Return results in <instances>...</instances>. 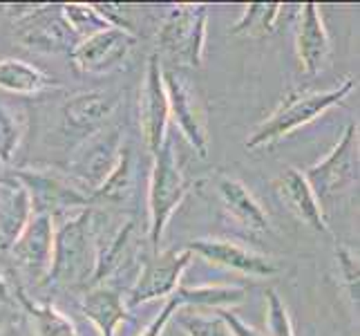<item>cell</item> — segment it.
<instances>
[{
	"instance_id": "obj_30",
	"label": "cell",
	"mask_w": 360,
	"mask_h": 336,
	"mask_svg": "<svg viewBox=\"0 0 360 336\" xmlns=\"http://www.w3.org/2000/svg\"><path fill=\"white\" fill-rule=\"evenodd\" d=\"M266 336H295L289 309L276 290H266Z\"/></svg>"
},
{
	"instance_id": "obj_35",
	"label": "cell",
	"mask_w": 360,
	"mask_h": 336,
	"mask_svg": "<svg viewBox=\"0 0 360 336\" xmlns=\"http://www.w3.org/2000/svg\"><path fill=\"white\" fill-rule=\"evenodd\" d=\"M0 186H3V189H14V186H18L14 180V168H9L3 159H0Z\"/></svg>"
},
{
	"instance_id": "obj_24",
	"label": "cell",
	"mask_w": 360,
	"mask_h": 336,
	"mask_svg": "<svg viewBox=\"0 0 360 336\" xmlns=\"http://www.w3.org/2000/svg\"><path fill=\"white\" fill-rule=\"evenodd\" d=\"M32 216V204L25 189L18 184L0 195V251H9L18 233Z\"/></svg>"
},
{
	"instance_id": "obj_34",
	"label": "cell",
	"mask_w": 360,
	"mask_h": 336,
	"mask_svg": "<svg viewBox=\"0 0 360 336\" xmlns=\"http://www.w3.org/2000/svg\"><path fill=\"white\" fill-rule=\"evenodd\" d=\"M3 7H5V11L9 16H14L16 20H22L25 16H30L39 5H34V3H18V5L9 3V5H3Z\"/></svg>"
},
{
	"instance_id": "obj_20",
	"label": "cell",
	"mask_w": 360,
	"mask_h": 336,
	"mask_svg": "<svg viewBox=\"0 0 360 336\" xmlns=\"http://www.w3.org/2000/svg\"><path fill=\"white\" fill-rule=\"evenodd\" d=\"M134 182H136V159L132 146L123 144L115 168L110 175L98 184V189L90 195V206L94 204H108V206H123L132 200L134 195Z\"/></svg>"
},
{
	"instance_id": "obj_1",
	"label": "cell",
	"mask_w": 360,
	"mask_h": 336,
	"mask_svg": "<svg viewBox=\"0 0 360 336\" xmlns=\"http://www.w3.org/2000/svg\"><path fill=\"white\" fill-rule=\"evenodd\" d=\"M92 206L54 218V247L47 285L88 290L94 271V238L90 224Z\"/></svg>"
},
{
	"instance_id": "obj_7",
	"label": "cell",
	"mask_w": 360,
	"mask_h": 336,
	"mask_svg": "<svg viewBox=\"0 0 360 336\" xmlns=\"http://www.w3.org/2000/svg\"><path fill=\"white\" fill-rule=\"evenodd\" d=\"M193 260V254L188 249H166V251L150 254L146 260H141L139 273L134 276V282L130 285V290L123 294L126 307H139L157 298H170L177 292L184 271L188 269Z\"/></svg>"
},
{
	"instance_id": "obj_17",
	"label": "cell",
	"mask_w": 360,
	"mask_h": 336,
	"mask_svg": "<svg viewBox=\"0 0 360 336\" xmlns=\"http://www.w3.org/2000/svg\"><path fill=\"white\" fill-rule=\"evenodd\" d=\"M276 191L280 195V200L284 202V206H287L302 224H307V227L316 233H329L325 209H322L314 189L309 186L302 170H297V168L284 170L276 180Z\"/></svg>"
},
{
	"instance_id": "obj_16",
	"label": "cell",
	"mask_w": 360,
	"mask_h": 336,
	"mask_svg": "<svg viewBox=\"0 0 360 336\" xmlns=\"http://www.w3.org/2000/svg\"><path fill=\"white\" fill-rule=\"evenodd\" d=\"M119 106V94L110 90H83L72 94L63 106L65 126L83 137L105 128Z\"/></svg>"
},
{
	"instance_id": "obj_31",
	"label": "cell",
	"mask_w": 360,
	"mask_h": 336,
	"mask_svg": "<svg viewBox=\"0 0 360 336\" xmlns=\"http://www.w3.org/2000/svg\"><path fill=\"white\" fill-rule=\"evenodd\" d=\"M92 5L98 11V16H101L110 25V27H117V30L134 34L132 18H130V9L128 7H123L119 3H92Z\"/></svg>"
},
{
	"instance_id": "obj_27",
	"label": "cell",
	"mask_w": 360,
	"mask_h": 336,
	"mask_svg": "<svg viewBox=\"0 0 360 336\" xmlns=\"http://www.w3.org/2000/svg\"><path fill=\"white\" fill-rule=\"evenodd\" d=\"M175 321L177 328L184 332V336H231L226 323L215 312L213 314H202L200 309L191 307H179L172 314L170 323Z\"/></svg>"
},
{
	"instance_id": "obj_5",
	"label": "cell",
	"mask_w": 360,
	"mask_h": 336,
	"mask_svg": "<svg viewBox=\"0 0 360 336\" xmlns=\"http://www.w3.org/2000/svg\"><path fill=\"white\" fill-rule=\"evenodd\" d=\"M14 180L27 193L32 213L58 218L90 206V195L68 173L56 168H14Z\"/></svg>"
},
{
	"instance_id": "obj_12",
	"label": "cell",
	"mask_w": 360,
	"mask_h": 336,
	"mask_svg": "<svg viewBox=\"0 0 360 336\" xmlns=\"http://www.w3.org/2000/svg\"><path fill=\"white\" fill-rule=\"evenodd\" d=\"M139 36L123 32L117 27H108L103 32H96L88 39L77 43L72 49V66L81 74H92V77H101V74H110L128 61L130 52L134 49Z\"/></svg>"
},
{
	"instance_id": "obj_14",
	"label": "cell",
	"mask_w": 360,
	"mask_h": 336,
	"mask_svg": "<svg viewBox=\"0 0 360 336\" xmlns=\"http://www.w3.org/2000/svg\"><path fill=\"white\" fill-rule=\"evenodd\" d=\"M186 249H188L193 256L204 258L210 265L238 271V273H244V276L273 278L282 271V267L273 258L257 254L253 249L242 247L233 240H224V238H197L186 244Z\"/></svg>"
},
{
	"instance_id": "obj_11",
	"label": "cell",
	"mask_w": 360,
	"mask_h": 336,
	"mask_svg": "<svg viewBox=\"0 0 360 336\" xmlns=\"http://www.w3.org/2000/svg\"><path fill=\"white\" fill-rule=\"evenodd\" d=\"M54 247V218L45 213H32L27 224L18 233L9 256L14 258L18 271L34 285H47L49 265Z\"/></svg>"
},
{
	"instance_id": "obj_2",
	"label": "cell",
	"mask_w": 360,
	"mask_h": 336,
	"mask_svg": "<svg viewBox=\"0 0 360 336\" xmlns=\"http://www.w3.org/2000/svg\"><path fill=\"white\" fill-rule=\"evenodd\" d=\"M356 88L354 77H345L336 88L331 90H316V92H295L289 94L284 101L271 112V115L255 126V130L248 135L244 142L246 151H262L273 144H278L284 137H289L297 128L316 121L325 115L333 106L342 104Z\"/></svg>"
},
{
	"instance_id": "obj_4",
	"label": "cell",
	"mask_w": 360,
	"mask_h": 336,
	"mask_svg": "<svg viewBox=\"0 0 360 336\" xmlns=\"http://www.w3.org/2000/svg\"><path fill=\"white\" fill-rule=\"evenodd\" d=\"M208 7L184 3L170 7L157 34V56L181 68H202L206 49Z\"/></svg>"
},
{
	"instance_id": "obj_29",
	"label": "cell",
	"mask_w": 360,
	"mask_h": 336,
	"mask_svg": "<svg viewBox=\"0 0 360 336\" xmlns=\"http://www.w3.org/2000/svg\"><path fill=\"white\" fill-rule=\"evenodd\" d=\"M336 263H338V271L342 278V287L349 296L352 305L358 307V296H360V265H358V254L352 247L347 244H338L336 247Z\"/></svg>"
},
{
	"instance_id": "obj_8",
	"label": "cell",
	"mask_w": 360,
	"mask_h": 336,
	"mask_svg": "<svg viewBox=\"0 0 360 336\" xmlns=\"http://www.w3.org/2000/svg\"><path fill=\"white\" fill-rule=\"evenodd\" d=\"M164 88L168 97V115L181 137L191 144L193 151L202 159L208 157V126L206 112L197 92L188 85L179 72L164 70Z\"/></svg>"
},
{
	"instance_id": "obj_19",
	"label": "cell",
	"mask_w": 360,
	"mask_h": 336,
	"mask_svg": "<svg viewBox=\"0 0 360 336\" xmlns=\"http://www.w3.org/2000/svg\"><path fill=\"white\" fill-rule=\"evenodd\" d=\"M81 312L96 328L98 336H115L117 328L128 318V307L123 294L110 282L94 285L83 292Z\"/></svg>"
},
{
	"instance_id": "obj_36",
	"label": "cell",
	"mask_w": 360,
	"mask_h": 336,
	"mask_svg": "<svg viewBox=\"0 0 360 336\" xmlns=\"http://www.w3.org/2000/svg\"><path fill=\"white\" fill-rule=\"evenodd\" d=\"M14 298H11V290H9V282L7 278L3 276V271H0V303H11Z\"/></svg>"
},
{
	"instance_id": "obj_13",
	"label": "cell",
	"mask_w": 360,
	"mask_h": 336,
	"mask_svg": "<svg viewBox=\"0 0 360 336\" xmlns=\"http://www.w3.org/2000/svg\"><path fill=\"white\" fill-rule=\"evenodd\" d=\"M161 58L157 54H150L146 63L143 83L139 90V126L143 135V144L148 153L155 155L161 144L168 137V97L164 88V77H161Z\"/></svg>"
},
{
	"instance_id": "obj_38",
	"label": "cell",
	"mask_w": 360,
	"mask_h": 336,
	"mask_svg": "<svg viewBox=\"0 0 360 336\" xmlns=\"http://www.w3.org/2000/svg\"><path fill=\"white\" fill-rule=\"evenodd\" d=\"M3 191H5V189H3V186H0V195H3Z\"/></svg>"
},
{
	"instance_id": "obj_25",
	"label": "cell",
	"mask_w": 360,
	"mask_h": 336,
	"mask_svg": "<svg viewBox=\"0 0 360 336\" xmlns=\"http://www.w3.org/2000/svg\"><path fill=\"white\" fill-rule=\"evenodd\" d=\"M284 5L280 3H251L246 5L240 20L229 30L231 36H244V39L262 41L276 34Z\"/></svg>"
},
{
	"instance_id": "obj_18",
	"label": "cell",
	"mask_w": 360,
	"mask_h": 336,
	"mask_svg": "<svg viewBox=\"0 0 360 336\" xmlns=\"http://www.w3.org/2000/svg\"><path fill=\"white\" fill-rule=\"evenodd\" d=\"M217 195L226 213L251 233H264L271 229V220L266 211L255 200V195L246 189V184L238 178L219 175L217 178Z\"/></svg>"
},
{
	"instance_id": "obj_15",
	"label": "cell",
	"mask_w": 360,
	"mask_h": 336,
	"mask_svg": "<svg viewBox=\"0 0 360 336\" xmlns=\"http://www.w3.org/2000/svg\"><path fill=\"white\" fill-rule=\"evenodd\" d=\"M295 56L307 77H318L331 61V39L316 3H304L297 14Z\"/></svg>"
},
{
	"instance_id": "obj_6",
	"label": "cell",
	"mask_w": 360,
	"mask_h": 336,
	"mask_svg": "<svg viewBox=\"0 0 360 336\" xmlns=\"http://www.w3.org/2000/svg\"><path fill=\"white\" fill-rule=\"evenodd\" d=\"M304 178L309 186L314 189L316 197L322 202L333 200L340 193L349 191L354 184H358V126L349 123L345 130L340 142L331 148V151L309 166Z\"/></svg>"
},
{
	"instance_id": "obj_32",
	"label": "cell",
	"mask_w": 360,
	"mask_h": 336,
	"mask_svg": "<svg viewBox=\"0 0 360 336\" xmlns=\"http://www.w3.org/2000/svg\"><path fill=\"white\" fill-rule=\"evenodd\" d=\"M177 309H179V305H177L175 298H172V296L166 298V303H164V307H161V312L150 323H148V325L143 328V332L139 336H164L168 323H170L172 314H175Z\"/></svg>"
},
{
	"instance_id": "obj_3",
	"label": "cell",
	"mask_w": 360,
	"mask_h": 336,
	"mask_svg": "<svg viewBox=\"0 0 360 336\" xmlns=\"http://www.w3.org/2000/svg\"><path fill=\"white\" fill-rule=\"evenodd\" d=\"M186 195H188V180L179 166L175 144L166 137V142L153 155L150 182H148V242L153 247V254L159 251L168 222L184 204Z\"/></svg>"
},
{
	"instance_id": "obj_37",
	"label": "cell",
	"mask_w": 360,
	"mask_h": 336,
	"mask_svg": "<svg viewBox=\"0 0 360 336\" xmlns=\"http://www.w3.org/2000/svg\"><path fill=\"white\" fill-rule=\"evenodd\" d=\"M3 323H5V321H3V316H0V330H3Z\"/></svg>"
},
{
	"instance_id": "obj_9",
	"label": "cell",
	"mask_w": 360,
	"mask_h": 336,
	"mask_svg": "<svg viewBox=\"0 0 360 336\" xmlns=\"http://www.w3.org/2000/svg\"><path fill=\"white\" fill-rule=\"evenodd\" d=\"M121 146H123V137L119 128H103L90 137H85L83 144L74 151L68 175L85 193L92 195V191L98 189V184L115 168Z\"/></svg>"
},
{
	"instance_id": "obj_33",
	"label": "cell",
	"mask_w": 360,
	"mask_h": 336,
	"mask_svg": "<svg viewBox=\"0 0 360 336\" xmlns=\"http://www.w3.org/2000/svg\"><path fill=\"white\" fill-rule=\"evenodd\" d=\"M217 314L221 316V321L226 323V328H229L231 336H264L262 332H257L253 325H248V323H244L238 314L233 312V309H219Z\"/></svg>"
},
{
	"instance_id": "obj_22",
	"label": "cell",
	"mask_w": 360,
	"mask_h": 336,
	"mask_svg": "<svg viewBox=\"0 0 360 336\" xmlns=\"http://www.w3.org/2000/svg\"><path fill=\"white\" fill-rule=\"evenodd\" d=\"M179 307L191 309H233L246 301V290L240 285H200V287H177L172 294Z\"/></svg>"
},
{
	"instance_id": "obj_21",
	"label": "cell",
	"mask_w": 360,
	"mask_h": 336,
	"mask_svg": "<svg viewBox=\"0 0 360 336\" xmlns=\"http://www.w3.org/2000/svg\"><path fill=\"white\" fill-rule=\"evenodd\" d=\"M60 83L49 77L47 72L36 68L20 58H3L0 61V92L34 97L45 90H58Z\"/></svg>"
},
{
	"instance_id": "obj_10",
	"label": "cell",
	"mask_w": 360,
	"mask_h": 336,
	"mask_svg": "<svg viewBox=\"0 0 360 336\" xmlns=\"http://www.w3.org/2000/svg\"><path fill=\"white\" fill-rule=\"evenodd\" d=\"M16 39L41 54H72L79 43L60 5H39L30 16L16 20Z\"/></svg>"
},
{
	"instance_id": "obj_26",
	"label": "cell",
	"mask_w": 360,
	"mask_h": 336,
	"mask_svg": "<svg viewBox=\"0 0 360 336\" xmlns=\"http://www.w3.org/2000/svg\"><path fill=\"white\" fill-rule=\"evenodd\" d=\"M27 110L20 104H11L0 92V159L9 166L16 151L27 135Z\"/></svg>"
},
{
	"instance_id": "obj_23",
	"label": "cell",
	"mask_w": 360,
	"mask_h": 336,
	"mask_svg": "<svg viewBox=\"0 0 360 336\" xmlns=\"http://www.w3.org/2000/svg\"><path fill=\"white\" fill-rule=\"evenodd\" d=\"M14 296L25 309V316L30 321L34 336H81L77 325L52 303L32 301L22 287H16Z\"/></svg>"
},
{
	"instance_id": "obj_28",
	"label": "cell",
	"mask_w": 360,
	"mask_h": 336,
	"mask_svg": "<svg viewBox=\"0 0 360 336\" xmlns=\"http://www.w3.org/2000/svg\"><path fill=\"white\" fill-rule=\"evenodd\" d=\"M60 9H63V16L70 25V30L77 34L79 41L110 27V25L98 16V11L94 9L92 3L90 5L88 3H68V5H60Z\"/></svg>"
}]
</instances>
